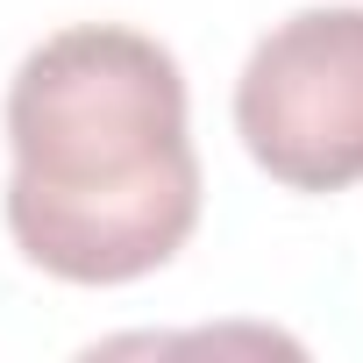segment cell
Segmentation results:
<instances>
[{
  "label": "cell",
  "mask_w": 363,
  "mask_h": 363,
  "mask_svg": "<svg viewBox=\"0 0 363 363\" xmlns=\"http://www.w3.org/2000/svg\"><path fill=\"white\" fill-rule=\"evenodd\" d=\"M8 235L65 285H128L186 250L200 157L178 57L121 22L43 36L8 86Z\"/></svg>",
  "instance_id": "6da1fadb"
},
{
  "label": "cell",
  "mask_w": 363,
  "mask_h": 363,
  "mask_svg": "<svg viewBox=\"0 0 363 363\" xmlns=\"http://www.w3.org/2000/svg\"><path fill=\"white\" fill-rule=\"evenodd\" d=\"M235 135L292 193L363 178V8H299L235 79Z\"/></svg>",
  "instance_id": "7a4b0ae2"
}]
</instances>
